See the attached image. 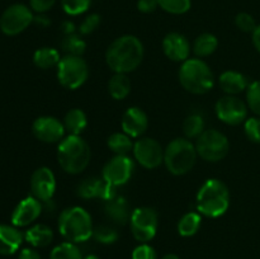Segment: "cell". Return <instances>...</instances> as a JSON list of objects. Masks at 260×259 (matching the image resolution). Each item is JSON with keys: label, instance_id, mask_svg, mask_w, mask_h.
Returning <instances> with one entry per match:
<instances>
[{"label": "cell", "instance_id": "obj_1", "mask_svg": "<svg viewBox=\"0 0 260 259\" xmlns=\"http://www.w3.org/2000/svg\"><path fill=\"white\" fill-rule=\"evenodd\" d=\"M144 58V45L132 35L121 36L108 46L106 62L113 73L128 74L136 70Z\"/></svg>", "mask_w": 260, "mask_h": 259}, {"label": "cell", "instance_id": "obj_2", "mask_svg": "<svg viewBox=\"0 0 260 259\" xmlns=\"http://www.w3.org/2000/svg\"><path fill=\"white\" fill-rule=\"evenodd\" d=\"M196 205L201 215L211 218L220 217L230 206L229 188L220 179L206 180L198 190Z\"/></svg>", "mask_w": 260, "mask_h": 259}, {"label": "cell", "instance_id": "obj_3", "mask_svg": "<svg viewBox=\"0 0 260 259\" xmlns=\"http://www.w3.org/2000/svg\"><path fill=\"white\" fill-rule=\"evenodd\" d=\"M90 147L79 135H69L58 144L57 160L61 169L69 174L84 172L90 161Z\"/></svg>", "mask_w": 260, "mask_h": 259}, {"label": "cell", "instance_id": "obj_4", "mask_svg": "<svg viewBox=\"0 0 260 259\" xmlns=\"http://www.w3.org/2000/svg\"><path fill=\"white\" fill-rule=\"evenodd\" d=\"M93 222L88 211L74 206L61 212L58 218V231L66 241L83 243L93 236Z\"/></svg>", "mask_w": 260, "mask_h": 259}, {"label": "cell", "instance_id": "obj_5", "mask_svg": "<svg viewBox=\"0 0 260 259\" xmlns=\"http://www.w3.org/2000/svg\"><path fill=\"white\" fill-rule=\"evenodd\" d=\"M197 156L196 145L187 137H178L164 150V164L172 174L184 175L193 169Z\"/></svg>", "mask_w": 260, "mask_h": 259}, {"label": "cell", "instance_id": "obj_6", "mask_svg": "<svg viewBox=\"0 0 260 259\" xmlns=\"http://www.w3.org/2000/svg\"><path fill=\"white\" fill-rule=\"evenodd\" d=\"M179 81L192 94H206L213 86V74L210 66L201 58H188L179 69Z\"/></svg>", "mask_w": 260, "mask_h": 259}, {"label": "cell", "instance_id": "obj_7", "mask_svg": "<svg viewBox=\"0 0 260 259\" xmlns=\"http://www.w3.org/2000/svg\"><path fill=\"white\" fill-rule=\"evenodd\" d=\"M89 78V66L80 56L62 57L57 65L58 83L66 89L75 90L84 85Z\"/></svg>", "mask_w": 260, "mask_h": 259}, {"label": "cell", "instance_id": "obj_8", "mask_svg": "<svg viewBox=\"0 0 260 259\" xmlns=\"http://www.w3.org/2000/svg\"><path fill=\"white\" fill-rule=\"evenodd\" d=\"M196 150L198 156L210 163H217L228 155L230 144L222 132L217 130H205L198 139H196Z\"/></svg>", "mask_w": 260, "mask_h": 259}, {"label": "cell", "instance_id": "obj_9", "mask_svg": "<svg viewBox=\"0 0 260 259\" xmlns=\"http://www.w3.org/2000/svg\"><path fill=\"white\" fill-rule=\"evenodd\" d=\"M129 225L134 238L140 243L152 240L157 231V213L151 207H139L132 211Z\"/></svg>", "mask_w": 260, "mask_h": 259}, {"label": "cell", "instance_id": "obj_10", "mask_svg": "<svg viewBox=\"0 0 260 259\" xmlns=\"http://www.w3.org/2000/svg\"><path fill=\"white\" fill-rule=\"evenodd\" d=\"M32 9L24 4H13L5 9L0 17V29L7 36H15L22 33L33 23Z\"/></svg>", "mask_w": 260, "mask_h": 259}, {"label": "cell", "instance_id": "obj_11", "mask_svg": "<svg viewBox=\"0 0 260 259\" xmlns=\"http://www.w3.org/2000/svg\"><path fill=\"white\" fill-rule=\"evenodd\" d=\"M134 156L145 169H156L164 163V149L160 142L150 137H142L134 144Z\"/></svg>", "mask_w": 260, "mask_h": 259}, {"label": "cell", "instance_id": "obj_12", "mask_svg": "<svg viewBox=\"0 0 260 259\" xmlns=\"http://www.w3.org/2000/svg\"><path fill=\"white\" fill-rule=\"evenodd\" d=\"M215 111L217 118L230 126L243 123L248 116V106L236 95H225L218 99Z\"/></svg>", "mask_w": 260, "mask_h": 259}, {"label": "cell", "instance_id": "obj_13", "mask_svg": "<svg viewBox=\"0 0 260 259\" xmlns=\"http://www.w3.org/2000/svg\"><path fill=\"white\" fill-rule=\"evenodd\" d=\"M135 164L127 155H116L106 163L102 172V177L109 184L114 187L123 185L131 179Z\"/></svg>", "mask_w": 260, "mask_h": 259}, {"label": "cell", "instance_id": "obj_14", "mask_svg": "<svg viewBox=\"0 0 260 259\" xmlns=\"http://www.w3.org/2000/svg\"><path fill=\"white\" fill-rule=\"evenodd\" d=\"M30 190L33 197L41 202H51L56 190V178L50 168L41 167L33 173L30 178Z\"/></svg>", "mask_w": 260, "mask_h": 259}, {"label": "cell", "instance_id": "obj_15", "mask_svg": "<svg viewBox=\"0 0 260 259\" xmlns=\"http://www.w3.org/2000/svg\"><path fill=\"white\" fill-rule=\"evenodd\" d=\"M33 135L37 137L40 141L46 144H55L60 142L65 135V127L61 121H58L55 117L45 116L40 117L33 122L32 126Z\"/></svg>", "mask_w": 260, "mask_h": 259}, {"label": "cell", "instance_id": "obj_16", "mask_svg": "<svg viewBox=\"0 0 260 259\" xmlns=\"http://www.w3.org/2000/svg\"><path fill=\"white\" fill-rule=\"evenodd\" d=\"M117 187L109 184L106 180L102 178L91 177L86 178L83 182L79 183L78 188H76V193H78L79 197L84 198V200H90V198H101L104 202L111 198H113L114 196H117Z\"/></svg>", "mask_w": 260, "mask_h": 259}, {"label": "cell", "instance_id": "obj_17", "mask_svg": "<svg viewBox=\"0 0 260 259\" xmlns=\"http://www.w3.org/2000/svg\"><path fill=\"white\" fill-rule=\"evenodd\" d=\"M42 212V202L37 198L29 196L20 201L14 208L12 215V223L15 228H24L30 225L40 217Z\"/></svg>", "mask_w": 260, "mask_h": 259}, {"label": "cell", "instance_id": "obj_18", "mask_svg": "<svg viewBox=\"0 0 260 259\" xmlns=\"http://www.w3.org/2000/svg\"><path fill=\"white\" fill-rule=\"evenodd\" d=\"M162 51L169 60L174 62H184L189 58L190 43L185 36L178 32L168 33L162 40Z\"/></svg>", "mask_w": 260, "mask_h": 259}, {"label": "cell", "instance_id": "obj_19", "mask_svg": "<svg viewBox=\"0 0 260 259\" xmlns=\"http://www.w3.org/2000/svg\"><path fill=\"white\" fill-rule=\"evenodd\" d=\"M149 126L146 113L139 107H129L123 113L121 119V127L126 135L132 139L140 137L145 134Z\"/></svg>", "mask_w": 260, "mask_h": 259}, {"label": "cell", "instance_id": "obj_20", "mask_svg": "<svg viewBox=\"0 0 260 259\" xmlns=\"http://www.w3.org/2000/svg\"><path fill=\"white\" fill-rule=\"evenodd\" d=\"M104 213L109 221L119 226L126 225L131 218L128 202L121 196H114L113 198L104 202Z\"/></svg>", "mask_w": 260, "mask_h": 259}, {"label": "cell", "instance_id": "obj_21", "mask_svg": "<svg viewBox=\"0 0 260 259\" xmlns=\"http://www.w3.org/2000/svg\"><path fill=\"white\" fill-rule=\"evenodd\" d=\"M23 234L15 226L0 225V254L12 255L23 243Z\"/></svg>", "mask_w": 260, "mask_h": 259}, {"label": "cell", "instance_id": "obj_22", "mask_svg": "<svg viewBox=\"0 0 260 259\" xmlns=\"http://www.w3.org/2000/svg\"><path fill=\"white\" fill-rule=\"evenodd\" d=\"M218 83H220L221 89L228 95H238L246 90L248 86L250 85L245 75L234 70H228L221 74L218 78Z\"/></svg>", "mask_w": 260, "mask_h": 259}, {"label": "cell", "instance_id": "obj_23", "mask_svg": "<svg viewBox=\"0 0 260 259\" xmlns=\"http://www.w3.org/2000/svg\"><path fill=\"white\" fill-rule=\"evenodd\" d=\"M24 239L35 248H45L53 240V231L43 223H37L25 231Z\"/></svg>", "mask_w": 260, "mask_h": 259}, {"label": "cell", "instance_id": "obj_24", "mask_svg": "<svg viewBox=\"0 0 260 259\" xmlns=\"http://www.w3.org/2000/svg\"><path fill=\"white\" fill-rule=\"evenodd\" d=\"M108 91L116 101H123L131 93V80L127 74L114 73L108 83Z\"/></svg>", "mask_w": 260, "mask_h": 259}, {"label": "cell", "instance_id": "obj_25", "mask_svg": "<svg viewBox=\"0 0 260 259\" xmlns=\"http://www.w3.org/2000/svg\"><path fill=\"white\" fill-rule=\"evenodd\" d=\"M62 123L65 127V131H68L69 135H79L80 136L81 132L86 128L88 118H86V114L84 113V111L74 108L66 113Z\"/></svg>", "mask_w": 260, "mask_h": 259}, {"label": "cell", "instance_id": "obj_26", "mask_svg": "<svg viewBox=\"0 0 260 259\" xmlns=\"http://www.w3.org/2000/svg\"><path fill=\"white\" fill-rule=\"evenodd\" d=\"M60 60V53L52 47H42L36 51L33 55V62L38 69H42V70H47L53 66L57 68Z\"/></svg>", "mask_w": 260, "mask_h": 259}, {"label": "cell", "instance_id": "obj_27", "mask_svg": "<svg viewBox=\"0 0 260 259\" xmlns=\"http://www.w3.org/2000/svg\"><path fill=\"white\" fill-rule=\"evenodd\" d=\"M218 47V40L211 33H202L196 38L193 43V52L198 57L211 56Z\"/></svg>", "mask_w": 260, "mask_h": 259}, {"label": "cell", "instance_id": "obj_28", "mask_svg": "<svg viewBox=\"0 0 260 259\" xmlns=\"http://www.w3.org/2000/svg\"><path fill=\"white\" fill-rule=\"evenodd\" d=\"M132 137L126 135L124 132H114L107 140V145L112 152L116 155H127L134 150V142Z\"/></svg>", "mask_w": 260, "mask_h": 259}, {"label": "cell", "instance_id": "obj_29", "mask_svg": "<svg viewBox=\"0 0 260 259\" xmlns=\"http://www.w3.org/2000/svg\"><path fill=\"white\" fill-rule=\"evenodd\" d=\"M201 223H202V217L200 212H188L178 222V233L180 236L189 238L197 234Z\"/></svg>", "mask_w": 260, "mask_h": 259}, {"label": "cell", "instance_id": "obj_30", "mask_svg": "<svg viewBox=\"0 0 260 259\" xmlns=\"http://www.w3.org/2000/svg\"><path fill=\"white\" fill-rule=\"evenodd\" d=\"M61 50L68 56H83L86 50V43L78 33L68 35L61 41Z\"/></svg>", "mask_w": 260, "mask_h": 259}, {"label": "cell", "instance_id": "obj_31", "mask_svg": "<svg viewBox=\"0 0 260 259\" xmlns=\"http://www.w3.org/2000/svg\"><path fill=\"white\" fill-rule=\"evenodd\" d=\"M203 131H205V121L201 114H189L183 122V132L187 139H198Z\"/></svg>", "mask_w": 260, "mask_h": 259}, {"label": "cell", "instance_id": "obj_32", "mask_svg": "<svg viewBox=\"0 0 260 259\" xmlns=\"http://www.w3.org/2000/svg\"><path fill=\"white\" fill-rule=\"evenodd\" d=\"M50 259H83V255H81L80 249L75 244L65 241L52 249Z\"/></svg>", "mask_w": 260, "mask_h": 259}, {"label": "cell", "instance_id": "obj_33", "mask_svg": "<svg viewBox=\"0 0 260 259\" xmlns=\"http://www.w3.org/2000/svg\"><path fill=\"white\" fill-rule=\"evenodd\" d=\"M157 3L164 12L174 15L184 14L192 7L190 0H157Z\"/></svg>", "mask_w": 260, "mask_h": 259}, {"label": "cell", "instance_id": "obj_34", "mask_svg": "<svg viewBox=\"0 0 260 259\" xmlns=\"http://www.w3.org/2000/svg\"><path fill=\"white\" fill-rule=\"evenodd\" d=\"M118 231L108 225L96 226L93 230V238L95 239L98 243L106 244V245L116 243V241L118 240Z\"/></svg>", "mask_w": 260, "mask_h": 259}, {"label": "cell", "instance_id": "obj_35", "mask_svg": "<svg viewBox=\"0 0 260 259\" xmlns=\"http://www.w3.org/2000/svg\"><path fill=\"white\" fill-rule=\"evenodd\" d=\"M91 0H61V7L68 15H79L90 7Z\"/></svg>", "mask_w": 260, "mask_h": 259}, {"label": "cell", "instance_id": "obj_36", "mask_svg": "<svg viewBox=\"0 0 260 259\" xmlns=\"http://www.w3.org/2000/svg\"><path fill=\"white\" fill-rule=\"evenodd\" d=\"M248 106L255 114L260 116V80L253 81L246 89Z\"/></svg>", "mask_w": 260, "mask_h": 259}, {"label": "cell", "instance_id": "obj_37", "mask_svg": "<svg viewBox=\"0 0 260 259\" xmlns=\"http://www.w3.org/2000/svg\"><path fill=\"white\" fill-rule=\"evenodd\" d=\"M244 131L250 141L260 144V118L251 117V118L246 119L244 123Z\"/></svg>", "mask_w": 260, "mask_h": 259}, {"label": "cell", "instance_id": "obj_38", "mask_svg": "<svg viewBox=\"0 0 260 259\" xmlns=\"http://www.w3.org/2000/svg\"><path fill=\"white\" fill-rule=\"evenodd\" d=\"M101 20V15L96 14V13H91V14L86 15L83 22L80 23V25H79V32H80V35L88 36L90 33H93L99 27Z\"/></svg>", "mask_w": 260, "mask_h": 259}, {"label": "cell", "instance_id": "obj_39", "mask_svg": "<svg viewBox=\"0 0 260 259\" xmlns=\"http://www.w3.org/2000/svg\"><path fill=\"white\" fill-rule=\"evenodd\" d=\"M235 24L241 32L245 33H253L254 29L256 28L255 19L253 18V15H250L249 13H239L235 18Z\"/></svg>", "mask_w": 260, "mask_h": 259}, {"label": "cell", "instance_id": "obj_40", "mask_svg": "<svg viewBox=\"0 0 260 259\" xmlns=\"http://www.w3.org/2000/svg\"><path fill=\"white\" fill-rule=\"evenodd\" d=\"M132 259H157V255L152 246L147 245L146 243H142L141 245L134 249Z\"/></svg>", "mask_w": 260, "mask_h": 259}, {"label": "cell", "instance_id": "obj_41", "mask_svg": "<svg viewBox=\"0 0 260 259\" xmlns=\"http://www.w3.org/2000/svg\"><path fill=\"white\" fill-rule=\"evenodd\" d=\"M56 4V0H29V5L32 12L38 14H45L50 9H52Z\"/></svg>", "mask_w": 260, "mask_h": 259}, {"label": "cell", "instance_id": "obj_42", "mask_svg": "<svg viewBox=\"0 0 260 259\" xmlns=\"http://www.w3.org/2000/svg\"><path fill=\"white\" fill-rule=\"evenodd\" d=\"M157 8H159L157 0H139L137 2V9L141 13H145V14L155 12Z\"/></svg>", "mask_w": 260, "mask_h": 259}, {"label": "cell", "instance_id": "obj_43", "mask_svg": "<svg viewBox=\"0 0 260 259\" xmlns=\"http://www.w3.org/2000/svg\"><path fill=\"white\" fill-rule=\"evenodd\" d=\"M18 259H41V255L35 250V249L27 248L23 249V250L20 251Z\"/></svg>", "mask_w": 260, "mask_h": 259}, {"label": "cell", "instance_id": "obj_44", "mask_svg": "<svg viewBox=\"0 0 260 259\" xmlns=\"http://www.w3.org/2000/svg\"><path fill=\"white\" fill-rule=\"evenodd\" d=\"M61 30H62V33L65 36L74 35V33H76V27L73 22H70V20H65V22H62V24H61Z\"/></svg>", "mask_w": 260, "mask_h": 259}, {"label": "cell", "instance_id": "obj_45", "mask_svg": "<svg viewBox=\"0 0 260 259\" xmlns=\"http://www.w3.org/2000/svg\"><path fill=\"white\" fill-rule=\"evenodd\" d=\"M33 22H35L36 24L40 25V27H42V28H46L47 25L51 24L50 19H48V18L46 17V15H43V14H38L37 17H35Z\"/></svg>", "mask_w": 260, "mask_h": 259}, {"label": "cell", "instance_id": "obj_46", "mask_svg": "<svg viewBox=\"0 0 260 259\" xmlns=\"http://www.w3.org/2000/svg\"><path fill=\"white\" fill-rule=\"evenodd\" d=\"M253 43L255 46L256 51L260 53V24L256 25V28L253 32Z\"/></svg>", "mask_w": 260, "mask_h": 259}, {"label": "cell", "instance_id": "obj_47", "mask_svg": "<svg viewBox=\"0 0 260 259\" xmlns=\"http://www.w3.org/2000/svg\"><path fill=\"white\" fill-rule=\"evenodd\" d=\"M161 259H180L177 254H167V255L162 256Z\"/></svg>", "mask_w": 260, "mask_h": 259}, {"label": "cell", "instance_id": "obj_48", "mask_svg": "<svg viewBox=\"0 0 260 259\" xmlns=\"http://www.w3.org/2000/svg\"><path fill=\"white\" fill-rule=\"evenodd\" d=\"M84 259H101V258H99V256H96V255H94V254H91V255H88L86 258H84Z\"/></svg>", "mask_w": 260, "mask_h": 259}]
</instances>
